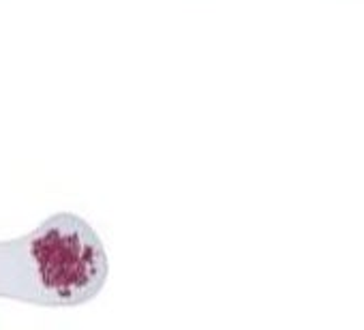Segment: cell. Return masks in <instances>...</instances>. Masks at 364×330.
<instances>
[{
    "instance_id": "2",
    "label": "cell",
    "mask_w": 364,
    "mask_h": 330,
    "mask_svg": "<svg viewBox=\"0 0 364 330\" xmlns=\"http://www.w3.org/2000/svg\"><path fill=\"white\" fill-rule=\"evenodd\" d=\"M0 298L28 302V283L20 236L0 243Z\"/></svg>"
},
{
    "instance_id": "1",
    "label": "cell",
    "mask_w": 364,
    "mask_h": 330,
    "mask_svg": "<svg viewBox=\"0 0 364 330\" xmlns=\"http://www.w3.org/2000/svg\"><path fill=\"white\" fill-rule=\"evenodd\" d=\"M33 304L75 307L107 279V253L97 232L73 213H56L22 236Z\"/></svg>"
}]
</instances>
